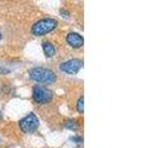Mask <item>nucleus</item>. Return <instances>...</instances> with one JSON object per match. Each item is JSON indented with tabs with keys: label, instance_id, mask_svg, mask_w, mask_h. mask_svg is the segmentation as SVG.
<instances>
[{
	"label": "nucleus",
	"instance_id": "1",
	"mask_svg": "<svg viewBox=\"0 0 141 148\" xmlns=\"http://www.w3.org/2000/svg\"><path fill=\"white\" fill-rule=\"evenodd\" d=\"M29 75L32 80L37 83H42V84H52L56 82V74L47 68L36 67L29 71Z\"/></svg>",
	"mask_w": 141,
	"mask_h": 148
},
{
	"label": "nucleus",
	"instance_id": "2",
	"mask_svg": "<svg viewBox=\"0 0 141 148\" xmlns=\"http://www.w3.org/2000/svg\"><path fill=\"white\" fill-rule=\"evenodd\" d=\"M58 22L57 20H55L52 17H45L42 20L37 21L35 25H32V29H31V34L34 36H44L48 32L53 31L56 27H57Z\"/></svg>",
	"mask_w": 141,
	"mask_h": 148
},
{
	"label": "nucleus",
	"instance_id": "3",
	"mask_svg": "<svg viewBox=\"0 0 141 148\" xmlns=\"http://www.w3.org/2000/svg\"><path fill=\"white\" fill-rule=\"evenodd\" d=\"M52 98H53L52 91L48 90L47 88L37 85L32 89V99L35 100V103L40 104V105L50 103V101L52 100Z\"/></svg>",
	"mask_w": 141,
	"mask_h": 148
},
{
	"label": "nucleus",
	"instance_id": "4",
	"mask_svg": "<svg viewBox=\"0 0 141 148\" xmlns=\"http://www.w3.org/2000/svg\"><path fill=\"white\" fill-rule=\"evenodd\" d=\"M39 119L35 114H29L26 117H24L20 122H19V126H20L21 131L25 133H32L35 132L37 127H39Z\"/></svg>",
	"mask_w": 141,
	"mask_h": 148
},
{
	"label": "nucleus",
	"instance_id": "5",
	"mask_svg": "<svg viewBox=\"0 0 141 148\" xmlns=\"http://www.w3.org/2000/svg\"><path fill=\"white\" fill-rule=\"evenodd\" d=\"M82 66H83V62L81 59L74 58V59H69V61L61 63L59 71L67 73V74H77L79 72V69L82 68Z\"/></svg>",
	"mask_w": 141,
	"mask_h": 148
},
{
	"label": "nucleus",
	"instance_id": "6",
	"mask_svg": "<svg viewBox=\"0 0 141 148\" xmlns=\"http://www.w3.org/2000/svg\"><path fill=\"white\" fill-rule=\"evenodd\" d=\"M66 41H67V43L70 47H74V48H79L84 45L83 37L79 34H77V32H69L67 37H66Z\"/></svg>",
	"mask_w": 141,
	"mask_h": 148
},
{
	"label": "nucleus",
	"instance_id": "7",
	"mask_svg": "<svg viewBox=\"0 0 141 148\" xmlns=\"http://www.w3.org/2000/svg\"><path fill=\"white\" fill-rule=\"evenodd\" d=\"M42 48H44V52L46 54V57H53L55 53H56V49H55V46L51 43V42H44L42 43Z\"/></svg>",
	"mask_w": 141,
	"mask_h": 148
},
{
	"label": "nucleus",
	"instance_id": "8",
	"mask_svg": "<svg viewBox=\"0 0 141 148\" xmlns=\"http://www.w3.org/2000/svg\"><path fill=\"white\" fill-rule=\"evenodd\" d=\"M77 126L78 125L76 122V120H67V121L64 122V127L68 128V130H76Z\"/></svg>",
	"mask_w": 141,
	"mask_h": 148
},
{
	"label": "nucleus",
	"instance_id": "9",
	"mask_svg": "<svg viewBox=\"0 0 141 148\" xmlns=\"http://www.w3.org/2000/svg\"><path fill=\"white\" fill-rule=\"evenodd\" d=\"M77 111L79 114H83L84 112V98H79V100L77 101Z\"/></svg>",
	"mask_w": 141,
	"mask_h": 148
},
{
	"label": "nucleus",
	"instance_id": "10",
	"mask_svg": "<svg viewBox=\"0 0 141 148\" xmlns=\"http://www.w3.org/2000/svg\"><path fill=\"white\" fill-rule=\"evenodd\" d=\"M9 73H10V69L4 68V67H0V74H9Z\"/></svg>",
	"mask_w": 141,
	"mask_h": 148
},
{
	"label": "nucleus",
	"instance_id": "11",
	"mask_svg": "<svg viewBox=\"0 0 141 148\" xmlns=\"http://www.w3.org/2000/svg\"><path fill=\"white\" fill-rule=\"evenodd\" d=\"M70 141L77 142V143H82L83 142V138L82 137H72V138H70Z\"/></svg>",
	"mask_w": 141,
	"mask_h": 148
},
{
	"label": "nucleus",
	"instance_id": "12",
	"mask_svg": "<svg viewBox=\"0 0 141 148\" xmlns=\"http://www.w3.org/2000/svg\"><path fill=\"white\" fill-rule=\"evenodd\" d=\"M61 15H63L64 17H69V12L68 11H66V10H62V9H61Z\"/></svg>",
	"mask_w": 141,
	"mask_h": 148
},
{
	"label": "nucleus",
	"instance_id": "13",
	"mask_svg": "<svg viewBox=\"0 0 141 148\" xmlns=\"http://www.w3.org/2000/svg\"><path fill=\"white\" fill-rule=\"evenodd\" d=\"M3 38V36H1V34H0V40H1Z\"/></svg>",
	"mask_w": 141,
	"mask_h": 148
}]
</instances>
